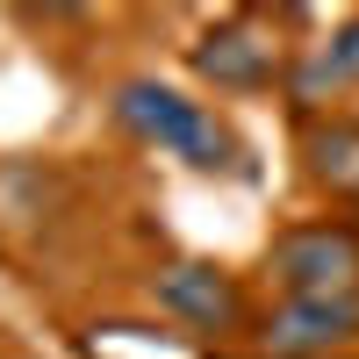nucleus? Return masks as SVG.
<instances>
[{"instance_id": "obj_7", "label": "nucleus", "mask_w": 359, "mask_h": 359, "mask_svg": "<svg viewBox=\"0 0 359 359\" xmlns=\"http://www.w3.org/2000/svg\"><path fill=\"white\" fill-rule=\"evenodd\" d=\"M302 151H309V180L359 194V123H316Z\"/></svg>"}, {"instance_id": "obj_3", "label": "nucleus", "mask_w": 359, "mask_h": 359, "mask_svg": "<svg viewBox=\"0 0 359 359\" xmlns=\"http://www.w3.org/2000/svg\"><path fill=\"white\" fill-rule=\"evenodd\" d=\"M359 338V294H287V302L259 323L266 359H316L331 345Z\"/></svg>"}, {"instance_id": "obj_6", "label": "nucleus", "mask_w": 359, "mask_h": 359, "mask_svg": "<svg viewBox=\"0 0 359 359\" xmlns=\"http://www.w3.org/2000/svg\"><path fill=\"white\" fill-rule=\"evenodd\" d=\"M352 79H359V22H345L323 50L302 57V72H294V94H302V101H323V94H338V86H352Z\"/></svg>"}, {"instance_id": "obj_2", "label": "nucleus", "mask_w": 359, "mask_h": 359, "mask_svg": "<svg viewBox=\"0 0 359 359\" xmlns=\"http://www.w3.org/2000/svg\"><path fill=\"white\" fill-rule=\"evenodd\" d=\"M266 266H273V280L287 294H359V230L302 223V230L273 237Z\"/></svg>"}, {"instance_id": "obj_5", "label": "nucleus", "mask_w": 359, "mask_h": 359, "mask_svg": "<svg viewBox=\"0 0 359 359\" xmlns=\"http://www.w3.org/2000/svg\"><path fill=\"white\" fill-rule=\"evenodd\" d=\"M194 57V72L201 79H216V86H230V94H252V86H266L273 79V43L259 36L252 22H223V29H208V36L187 50Z\"/></svg>"}, {"instance_id": "obj_4", "label": "nucleus", "mask_w": 359, "mask_h": 359, "mask_svg": "<svg viewBox=\"0 0 359 359\" xmlns=\"http://www.w3.org/2000/svg\"><path fill=\"white\" fill-rule=\"evenodd\" d=\"M151 302L180 323H194V331H230L237 316H245V294L223 266H201V259H172L151 273Z\"/></svg>"}, {"instance_id": "obj_1", "label": "nucleus", "mask_w": 359, "mask_h": 359, "mask_svg": "<svg viewBox=\"0 0 359 359\" xmlns=\"http://www.w3.org/2000/svg\"><path fill=\"white\" fill-rule=\"evenodd\" d=\"M115 123L144 144H158V151H172V158H187L194 172H230L237 165V137L165 79H123L115 86Z\"/></svg>"}]
</instances>
